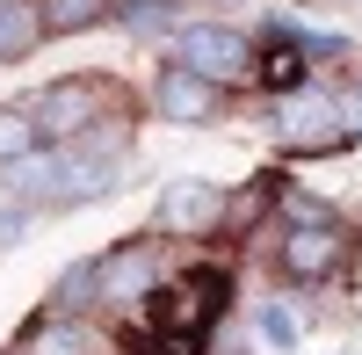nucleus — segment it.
<instances>
[{
  "label": "nucleus",
  "instance_id": "nucleus-8",
  "mask_svg": "<svg viewBox=\"0 0 362 355\" xmlns=\"http://www.w3.org/2000/svg\"><path fill=\"white\" fill-rule=\"evenodd\" d=\"M239 102H247V95H232V87L203 80L189 66H174V58L145 80V109H153L160 124H174V131H218V124H232Z\"/></svg>",
  "mask_w": 362,
  "mask_h": 355
},
{
  "label": "nucleus",
  "instance_id": "nucleus-16",
  "mask_svg": "<svg viewBox=\"0 0 362 355\" xmlns=\"http://www.w3.org/2000/svg\"><path fill=\"white\" fill-rule=\"evenodd\" d=\"M109 8H116V0H37V15H44V44H51V37H80V29H102Z\"/></svg>",
  "mask_w": 362,
  "mask_h": 355
},
{
  "label": "nucleus",
  "instance_id": "nucleus-13",
  "mask_svg": "<svg viewBox=\"0 0 362 355\" xmlns=\"http://www.w3.org/2000/svg\"><path fill=\"white\" fill-rule=\"evenodd\" d=\"M247 341H254L261 355H290L297 341H305V312H297L290 298H254V312H247Z\"/></svg>",
  "mask_w": 362,
  "mask_h": 355
},
{
  "label": "nucleus",
  "instance_id": "nucleus-19",
  "mask_svg": "<svg viewBox=\"0 0 362 355\" xmlns=\"http://www.w3.org/2000/svg\"><path fill=\"white\" fill-rule=\"evenodd\" d=\"M203 355H261V348H254L247 334H225V327H218V334L203 341Z\"/></svg>",
  "mask_w": 362,
  "mask_h": 355
},
{
  "label": "nucleus",
  "instance_id": "nucleus-7",
  "mask_svg": "<svg viewBox=\"0 0 362 355\" xmlns=\"http://www.w3.org/2000/svg\"><path fill=\"white\" fill-rule=\"evenodd\" d=\"M232 232V189L210 182V174H174L153 203V240L167 247H203Z\"/></svg>",
  "mask_w": 362,
  "mask_h": 355
},
{
  "label": "nucleus",
  "instance_id": "nucleus-20",
  "mask_svg": "<svg viewBox=\"0 0 362 355\" xmlns=\"http://www.w3.org/2000/svg\"><path fill=\"white\" fill-rule=\"evenodd\" d=\"M0 355H22V348H0Z\"/></svg>",
  "mask_w": 362,
  "mask_h": 355
},
{
  "label": "nucleus",
  "instance_id": "nucleus-4",
  "mask_svg": "<svg viewBox=\"0 0 362 355\" xmlns=\"http://www.w3.org/2000/svg\"><path fill=\"white\" fill-rule=\"evenodd\" d=\"M29 116H37V138L44 145H73L80 131H95L102 116L116 109H145L124 80H109V73H66V80H44V87H29Z\"/></svg>",
  "mask_w": 362,
  "mask_h": 355
},
{
  "label": "nucleus",
  "instance_id": "nucleus-5",
  "mask_svg": "<svg viewBox=\"0 0 362 355\" xmlns=\"http://www.w3.org/2000/svg\"><path fill=\"white\" fill-rule=\"evenodd\" d=\"M232 312V261H196V269H174L167 290L145 312V334H181V341H210Z\"/></svg>",
  "mask_w": 362,
  "mask_h": 355
},
{
  "label": "nucleus",
  "instance_id": "nucleus-18",
  "mask_svg": "<svg viewBox=\"0 0 362 355\" xmlns=\"http://www.w3.org/2000/svg\"><path fill=\"white\" fill-rule=\"evenodd\" d=\"M37 225V211H22V203H0V247H22V232Z\"/></svg>",
  "mask_w": 362,
  "mask_h": 355
},
{
  "label": "nucleus",
  "instance_id": "nucleus-9",
  "mask_svg": "<svg viewBox=\"0 0 362 355\" xmlns=\"http://www.w3.org/2000/svg\"><path fill=\"white\" fill-rule=\"evenodd\" d=\"M66 153V182H58V203L51 211H87V203H109L138 182V153H116V160H95L80 145H58Z\"/></svg>",
  "mask_w": 362,
  "mask_h": 355
},
{
  "label": "nucleus",
  "instance_id": "nucleus-17",
  "mask_svg": "<svg viewBox=\"0 0 362 355\" xmlns=\"http://www.w3.org/2000/svg\"><path fill=\"white\" fill-rule=\"evenodd\" d=\"M37 116H29V102H0V167L22 160V153H37Z\"/></svg>",
  "mask_w": 362,
  "mask_h": 355
},
{
  "label": "nucleus",
  "instance_id": "nucleus-3",
  "mask_svg": "<svg viewBox=\"0 0 362 355\" xmlns=\"http://www.w3.org/2000/svg\"><path fill=\"white\" fill-rule=\"evenodd\" d=\"M261 131L276 153L290 160H319V153H348V102H341V80H305L290 95L261 102Z\"/></svg>",
  "mask_w": 362,
  "mask_h": 355
},
{
  "label": "nucleus",
  "instance_id": "nucleus-1",
  "mask_svg": "<svg viewBox=\"0 0 362 355\" xmlns=\"http://www.w3.org/2000/svg\"><path fill=\"white\" fill-rule=\"evenodd\" d=\"M167 276H174V261H167V240H153V232H131V240L102 247L95 254V319L116 327L124 341H138Z\"/></svg>",
  "mask_w": 362,
  "mask_h": 355
},
{
  "label": "nucleus",
  "instance_id": "nucleus-6",
  "mask_svg": "<svg viewBox=\"0 0 362 355\" xmlns=\"http://www.w3.org/2000/svg\"><path fill=\"white\" fill-rule=\"evenodd\" d=\"M167 58H174V66H189V73H203V80H218V87H232V95H247L261 44H254V29H239V22L189 15V22L167 37Z\"/></svg>",
  "mask_w": 362,
  "mask_h": 355
},
{
  "label": "nucleus",
  "instance_id": "nucleus-14",
  "mask_svg": "<svg viewBox=\"0 0 362 355\" xmlns=\"http://www.w3.org/2000/svg\"><path fill=\"white\" fill-rule=\"evenodd\" d=\"M44 312H66V319H95V254L66 261L44 290Z\"/></svg>",
  "mask_w": 362,
  "mask_h": 355
},
{
  "label": "nucleus",
  "instance_id": "nucleus-12",
  "mask_svg": "<svg viewBox=\"0 0 362 355\" xmlns=\"http://www.w3.org/2000/svg\"><path fill=\"white\" fill-rule=\"evenodd\" d=\"M109 22L124 29V37H138V44H167L174 29L189 22V0H116Z\"/></svg>",
  "mask_w": 362,
  "mask_h": 355
},
{
  "label": "nucleus",
  "instance_id": "nucleus-2",
  "mask_svg": "<svg viewBox=\"0 0 362 355\" xmlns=\"http://www.w3.org/2000/svg\"><path fill=\"white\" fill-rule=\"evenodd\" d=\"M355 261H362V232L348 218L268 232V269H276L283 290H341V283H355Z\"/></svg>",
  "mask_w": 362,
  "mask_h": 355
},
{
  "label": "nucleus",
  "instance_id": "nucleus-11",
  "mask_svg": "<svg viewBox=\"0 0 362 355\" xmlns=\"http://www.w3.org/2000/svg\"><path fill=\"white\" fill-rule=\"evenodd\" d=\"M58 182H66V153H58V145H37V153L0 167V203H22V211L44 218L58 203Z\"/></svg>",
  "mask_w": 362,
  "mask_h": 355
},
{
  "label": "nucleus",
  "instance_id": "nucleus-15",
  "mask_svg": "<svg viewBox=\"0 0 362 355\" xmlns=\"http://www.w3.org/2000/svg\"><path fill=\"white\" fill-rule=\"evenodd\" d=\"M37 44H44V15H37V0H0V66H22Z\"/></svg>",
  "mask_w": 362,
  "mask_h": 355
},
{
  "label": "nucleus",
  "instance_id": "nucleus-10",
  "mask_svg": "<svg viewBox=\"0 0 362 355\" xmlns=\"http://www.w3.org/2000/svg\"><path fill=\"white\" fill-rule=\"evenodd\" d=\"M22 355H124V334L102 319H66V312H37L15 341Z\"/></svg>",
  "mask_w": 362,
  "mask_h": 355
}]
</instances>
